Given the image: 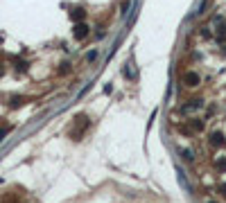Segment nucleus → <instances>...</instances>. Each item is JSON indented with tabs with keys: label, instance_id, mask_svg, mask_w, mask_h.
<instances>
[{
	"label": "nucleus",
	"instance_id": "obj_1",
	"mask_svg": "<svg viewBox=\"0 0 226 203\" xmlns=\"http://www.w3.org/2000/svg\"><path fill=\"white\" fill-rule=\"evenodd\" d=\"M5 135H7V129H0V140H2Z\"/></svg>",
	"mask_w": 226,
	"mask_h": 203
},
{
	"label": "nucleus",
	"instance_id": "obj_2",
	"mask_svg": "<svg viewBox=\"0 0 226 203\" xmlns=\"http://www.w3.org/2000/svg\"><path fill=\"white\" fill-rule=\"evenodd\" d=\"M208 203H213V201H208Z\"/></svg>",
	"mask_w": 226,
	"mask_h": 203
}]
</instances>
